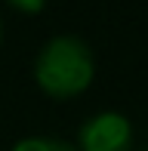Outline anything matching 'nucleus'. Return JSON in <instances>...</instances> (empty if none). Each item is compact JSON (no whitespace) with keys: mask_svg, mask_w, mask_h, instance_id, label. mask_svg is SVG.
Instances as JSON below:
<instances>
[{"mask_svg":"<svg viewBox=\"0 0 148 151\" xmlns=\"http://www.w3.org/2000/svg\"><path fill=\"white\" fill-rule=\"evenodd\" d=\"M6 3H9L16 12H25V16H37V12H43V6L50 3V0H6Z\"/></svg>","mask_w":148,"mask_h":151,"instance_id":"obj_4","label":"nucleus"},{"mask_svg":"<svg viewBox=\"0 0 148 151\" xmlns=\"http://www.w3.org/2000/svg\"><path fill=\"white\" fill-rule=\"evenodd\" d=\"M9 151H77V148L65 139H52V136H25Z\"/></svg>","mask_w":148,"mask_h":151,"instance_id":"obj_3","label":"nucleus"},{"mask_svg":"<svg viewBox=\"0 0 148 151\" xmlns=\"http://www.w3.org/2000/svg\"><path fill=\"white\" fill-rule=\"evenodd\" d=\"M96 77V62L86 40L77 34H56L43 43V50L34 59V83L43 96L56 102L77 99L90 90Z\"/></svg>","mask_w":148,"mask_h":151,"instance_id":"obj_1","label":"nucleus"},{"mask_svg":"<svg viewBox=\"0 0 148 151\" xmlns=\"http://www.w3.org/2000/svg\"><path fill=\"white\" fill-rule=\"evenodd\" d=\"M0 40H3V22H0Z\"/></svg>","mask_w":148,"mask_h":151,"instance_id":"obj_5","label":"nucleus"},{"mask_svg":"<svg viewBox=\"0 0 148 151\" xmlns=\"http://www.w3.org/2000/svg\"><path fill=\"white\" fill-rule=\"evenodd\" d=\"M133 123L120 111H99L80 123L77 151H130Z\"/></svg>","mask_w":148,"mask_h":151,"instance_id":"obj_2","label":"nucleus"}]
</instances>
